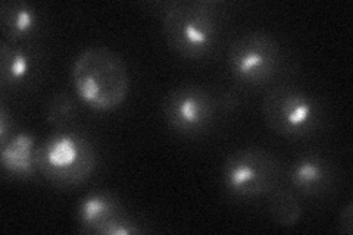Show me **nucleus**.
Segmentation results:
<instances>
[{
  "mask_svg": "<svg viewBox=\"0 0 353 235\" xmlns=\"http://www.w3.org/2000/svg\"><path fill=\"white\" fill-rule=\"evenodd\" d=\"M280 176L279 159L259 147L240 149L231 153L221 172L225 193L245 200L268 196L279 185Z\"/></svg>",
  "mask_w": 353,
  "mask_h": 235,
  "instance_id": "nucleus-5",
  "label": "nucleus"
},
{
  "mask_svg": "<svg viewBox=\"0 0 353 235\" xmlns=\"http://www.w3.org/2000/svg\"><path fill=\"white\" fill-rule=\"evenodd\" d=\"M339 231L341 234L352 235L353 232V206L352 203H347L346 207L341 210L340 219H339Z\"/></svg>",
  "mask_w": 353,
  "mask_h": 235,
  "instance_id": "nucleus-16",
  "label": "nucleus"
},
{
  "mask_svg": "<svg viewBox=\"0 0 353 235\" xmlns=\"http://www.w3.org/2000/svg\"><path fill=\"white\" fill-rule=\"evenodd\" d=\"M77 116V108L72 97L66 93L53 94L46 105V119L58 130H66Z\"/></svg>",
  "mask_w": 353,
  "mask_h": 235,
  "instance_id": "nucleus-14",
  "label": "nucleus"
},
{
  "mask_svg": "<svg viewBox=\"0 0 353 235\" xmlns=\"http://www.w3.org/2000/svg\"><path fill=\"white\" fill-rule=\"evenodd\" d=\"M289 181L301 194L319 197L334 187L336 170L324 156L309 153L293 162L289 171Z\"/></svg>",
  "mask_w": 353,
  "mask_h": 235,
  "instance_id": "nucleus-8",
  "label": "nucleus"
},
{
  "mask_svg": "<svg viewBox=\"0 0 353 235\" xmlns=\"http://www.w3.org/2000/svg\"><path fill=\"white\" fill-rule=\"evenodd\" d=\"M39 59L28 48L2 41L0 44V80L3 88L19 90L34 81Z\"/></svg>",
  "mask_w": 353,
  "mask_h": 235,
  "instance_id": "nucleus-10",
  "label": "nucleus"
},
{
  "mask_svg": "<svg viewBox=\"0 0 353 235\" xmlns=\"http://www.w3.org/2000/svg\"><path fill=\"white\" fill-rule=\"evenodd\" d=\"M123 214H125V209L115 196L94 192L81 198L77 209V219L84 232L101 234L105 225Z\"/></svg>",
  "mask_w": 353,
  "mask_h": 235,
  "instance_id": "nucleus-11",
  "label": "nucleus"
},
{
  "mask_svg": "<svg viewBox=\"0 0 353 235\" xmlns=\"http://www.w3.org/2000/svg\"><path fill=\"white\" fill-rule=\"evenodd\" d=\"M72 85L85 106L97 112H112L125 102L130 75L118 53L105 46H92L74 61Z\"/></svg>",
  "mask_w": 353,
  "mask_h": 235,
  "instance_id": "nucleus-2",
  "label": "nucleus"
},
{
  "mask_svg": "<svg viewBox=\"0 0 353 235\" xmlns=\"http://www.w3.org/2000/svg\"><path fill=\"white\" fill-rule=\"evenodd\" d=\"M12 128V124L9 122V115L5 105L0 108V145H3L9 141L12 136H9V131Z\"/></svg>",
  "mask_w": 353,
  "mask_h": 235,
  "instance_id": "nucleus-17",
  "label": "nucleus"
},
{
  "mask_svg": "<svg viewBox=\"0 0 353 235\" xmlns=\"http://www.w3.org/2000/svg\"><path fill=\"white\" fill-rule=\"evenodd\" d=\"M97 154L83 134L59 130L37 150V167L43 176L62 188L80 185L94 171Z\"/></svg>",
  "mask_w": 353,
  "mask_h": 235,
  "instance_id": "nucleus-3",
  "label": "nucleus"
},
{
  "mask_svg": "<svg viewBox=\"0 0 353 235\" xmlns=\"http://www.w3.org/2000/svg\"><path fill=\"white\" fill-rule=\"evenodd\" d=\"M262 114L271 131L290 140L312 137L324 127L325 109L293 85H277L265 94Z\"/></svg>",
  "mask_w": 353,
  "mask_h": 235,
  "instance_id": "nucleus-4",
  "label": "nucleus"
},
{
  "mask_svg": "<svg viewBox=\"0 0 353 235\" xmlns=\"http://www.w3.org/2000/svg\"><path fill=\"white\" fill-rule=\"evenodd\" d=\"M228 70L245 87H262L272 81L281 70L280 43L267 31H249L230 44Z\"/></svg>",
  "mask_w": 353,
  "mask_h": 235,
  "instance_id": "nucleus-6",
  "label": "nucleus"
},
{
  "mask_svg": "<svg viewBox=\"0 0 353 235\" xmlns=\"http://www.w3.org/2000/svg\"><path fill=\"white\" fill-rule=\"evenodd\" d=\"M268 196V212L275 223H279L280 227L290 228L301 221L303 209L301 201L290 190L275 187Z\"/></svg>",
  "mask_w": 353,
  "mask_h": 235,
  "instance_id": "nucleus-13",
  "label": "nucleus"
},
{
  "mask_svg": "<svg viewBox=\"0 0 353 235\" xmlns=\"http://www.w3.org/2000/svg\"><path fill=\"white\" fill-rule=\"evenodd\" d=\"M218 108V100L206 88L183 84L165 96L162 114L167 124L181 136L199 137L214 125Z\"/></svg>",
  "mask_w": 353,
  "mask_h": 235,
  "instance_id": "nucleus-7",
  "label": "nucleus"
},
{
  "mask_svg": "<svg viewBox=\"0 0 353 235\" xmlns=\"http://www.w3.org/2000/svg\"><path fill=\"white\" fill-rule=\"evenodd\" d=\"M141 232H145V229L139 225V222H136L127 214H123L105 225L101 231V235H136Z\"/></svg>",
  "mask_w": 353,
  "mask_h": 235,
  "instance_id": "nucleus-15",
  "label": "nucleus"
},
{
  "mask_svg": "<svg viewBox=\"0 0 353 235\" xmlns=\"http://www.w3.org/2000/svg\"><path fill=\"white\" fill-rule=\"evenodd\" d=\"M223 25V3L211 0L172 2L162 19V30L170 48L193 61L205 59L214 53Z\"/></svg>",
  "mask_w": 353,
  "mask_h": 235,
  "instance_id": "nucleus-1",
  "label": "nucleus"
},
{
  "mask_svg": "<svg viewBox=\"0 0 353 235\" xmlns=\"http://www.w3.org/2000/svg\"><path fill=\"white\" fill-rule=\"evenodd\" d=\"M37 150L34 137L27 132L15 134L6 144L0 145L2 167L9 175L26 180L39 171Z\"/></svg>",
  "mask_w": 353,
  "mask_h": 235,
  "instance_id": "nucleus-12",
  "label": "nucleus"
},
{
  "mask_svg": "<svg viewBox=\"0 0 353 235\" xmlns=\"http://www.w3.org/2000/svg\"><path fill=\"white\" fill-rule=\"evenodd\" d=\"M0 27L6 41L22 44L36 40L43 30L39 9L26 0H10L0 5Z\"/></svg>",
  "mask_w": 353,
  "mask_h": 235,
  "instance_id": "nucleus-9",
  "label": "nucleus"
}]
</instances>
